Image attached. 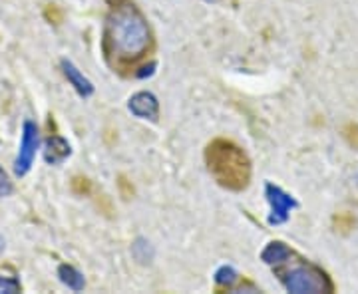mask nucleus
Segmentation results:
<instances>
[{
  "label": "nucleus",
  "mask_w": 358,
  "mask_h": 294,
  "mask_svg": "<svg viewBox=\"0 0 358 294\" xmlns=\"http://www.w3.org/2000/svg\"><path fill=\"white\" fill-rule=\"evenodd\" d=\"M346 140L350 141L355 147H358V126H348L346 128Z\"/></svg>",
  "instance_id": "nucleus-17"
},
{
  "label": "nucleus",
  "mask_w": 358,
  "mask_h": 294,
  "mask_svg": "<svg viewBox=\"0 0 358 294\" xmlns=\"http://www.w3.org/2000/svg\"><path fill=\"white\" fill-rule=\"evenodd\" d=\"M205 166L217 185L227 191H243L251 183V159L235 141L217 138L205 147Z\"/></svg>",
  "instance_id": "nucleus-2"
},
{
  "label": "nucleus",
  "mask_w": 358,
  "mask_h": 294,
  "mask_svg": "<svg viewBox=\"0 0 358 294\" xmlns=\"http://www.w3.org/2000/svg\"><path fill=\"white\" fill-rule=\"evenodd\" d=\"M38 128L32 122H26L22 128V141H20V149H18V157L14 163V171L16 175H26L30 171V167L34 163L36 157V149H38Z\"/></svg>",
  "instance_id": "nucleus-4"
},
{
  "label": "nucleus",
  "mask_w": 358,
  "mask_h": 294,
  "mask_svg": "<svg viewBox=\"0 0 358 294\" xmlns=\"http://www.w3.org/2000/svg\"><path fill=\"white\" fill-rule=\"evenodd\" d=\"M72 187H74V191H76L78 195H84V193H90L92 183H90V179H86V177H76V179L72 181Z\"/></svg>",
  "instance_id": "nucleus-14"
},
{
  "label": "nucleus",
  "mask_w": 358,
  "mask_h": 294,
  "mask_svg": "<svg viewBox=\"0 0 358 294\" xmlns=\"http://www.w3.org/2000/svg\"><path fill=\"white\" fill-rule=\"evenodd\" d=\"M46 18H48L50 22H54V24H60V22H62V13H60L56 6H48V8H46Z\"/></svg>",
  "instance_id": "nucleus-16"
},
{
  "label": "nucleus",
  "mask_w": 358,
  "mask_h": 294,
  "mask_svg": "<svg viewBox=\"0 0 358 294\" xmlns=\"http://www.w3.org/2000/svg\"><path fill=\"white\" fill-rule=\"evenodd\" d=\"M293 253L275 267V272L282 282V286L293 294H319L333 293L334 284L331 277L319 269L317 265H310L305 258L291 260Z\"/></svg>",
  "instance_id": "nucleus-3"
},
{
  "label": "nucleus",
  "mask_w": 358,
  "mask_h": 294,
  "mask_svg": "<svg viewBox=\"0 0 358 294\" xmlns=\"http://www.w3.org/2000/svg\"><path fill=\"white\" fill-rule=\"evenodd\" d=\"M13 193V181L6 175V171L0 167V197H8Z\"/></svg>",
  "instance_id": "nucleus-13"
},
{
  "label": "nucleus",
  "mask_w": 358,
  "mask_h": 294,
  "mask_svg": "<svg viewBox=\"0 0 358 294\" xmlns=\"http://www.w3.org/2000/svg\"><path fill=\"white\" fill-rule=\"evenodd\" d=\"M60 66H62V72H64L66 80L74 86V90H76L82 98H90V96L94 94V86H92V82H90L88 78L84 76V74L78 70L76 66L72 64V62H68V60H62Z\"/></svg>",
  "instance_id": "nucleus-7"
},
{
  "label": "nucleus",
  "mask_w": 358,
  "mask_h": 294,
  "mask_svg": "<svg viewBox=\"0 0 358 294\" xmlns=\"http://www.w3.org/2000/svg\"><path fill=\"white\" fill-rule=\"evenodd\" d=\"M117 185H120V191H122V197H124V199H129V197L134 195V187H131V183H129L124 175L120 177Z\"/></svg>",
  "instance_id": "nucleus-15"
},
{
  "label": "nucleus",
  "mask_w": 358,
  "mask_h": 294,
  "mask_svg": "<svg viewBox=\"0 0 358 294\" xmlns=\"http://www.w3.org/2000/svg\"><path fill=\"white\" fill-rule=\"evenodd\" d=\"M128 108L131 114L138 115L141 119L157 122V117H159V102H157V98H155L154 94H150V91H140V94L131 96Z\"/></svg>",
  "instance_id": "nucleus-6"
},
{
  "label": "nucleus",
  "mask_w": 358,
  "mask_h": 294,
  "mask_svg": "<svg viewBox=\"0 0 358 294\" xmlns=\"http://www.w3.org/2000/svg\"><path fill=\"white\" fill-rule=\"evenodd\" d=\"M70 154H72V147H70V143H68L64 138H60V135H52L50 140L46 141V152H44V157H46V161L52 163V166L62 163Z\"/></svg>",
  "instance_id": "nucleus-8"
},
{
  "label": "nucleus",
  "mask_w": 358,
  "mask_h": 294,
  "mask_svg": "<svg viewBox=\"0 0 358 294\" xmlns=\"http://www.w3.org/2000/svg\"><path fill=\"white\" fill-rule=\"evenodd\" d=\"M13 293H20V282L14 281V279L0 277V294H13Z\"/></svg>",
  "instance_id": "nucleus-12"
},
{
  "label": "nucleus",
  "mask_w": 358,
  "mask_h": 294,
  "mask_svg": "<svg viewBox=\"0 0 358 294\" xmlns=\"http://www.w3.org/2000/svg\"><path fill=\"white\" fill-rule=\"evenodd\" d=\"M110 10L106 14L102 32V52L108 66L122 76H138L155 52V36L148 18L131 0H106Z\"/></svg>",
  "instance_id": "nucleus-1"
},
{
  "label": "nucleus",
  "mask_w": 358,
  "mask_h": 294,
  "mask_svg": "<svg viewBox=\"0 0 358 294\" xmlns=\"http://www.w3.org/2000/svg\"><path fill=\"white\" fill-rule=\"evenodd\" d=\"M265 195H267V201L271 203V217H268V223L271 225H281L289 219V213L291 209L296 207V201H294L291 195L282 191L281 187H275L268 183L265 187Z\"/></svg>",
  "instance_id": "nucleus-5"
},
{
  "label": "nucleus",
  "mask_w": 358,
  "mask_h": 294,
  "mask_svg": "<svg viewBox=\"0 0 358 294\" xmlns=\"http://www.w3.org/2000/svg\"><path fill=\"white\" fill-rule=\"evenodd\" d=\"M291 253H293V251H291L285 243H281V241H273V243H268L267 247L263 249L261 260L271 265V267H277V265H281L282 260L291 255Z\"/></svg>",
  "instance_id": "nucleus-9"
},
{
  "label": "nucleus",
  "mask_w": 358,
  "mask_h": 294,
  "mask_svg": "<svg viewBox=\"0 0 358 294\" xmlns=\"http://www.w3.org/2000/svg\"><path fill=\"white\" fill-rule=\"evenodd\" d=\"M237 272L235 269H231V267H221V269L215 272V282L219 284V288H231L235 281H237Z\"/></svg>",
  "instance_id": "nucleus-11"
},
{
  "label": "nucleus",
  "mask_w": 358,
  "mask_h": 294,
  "mask_svg": "<svg viewBox=\"0 0 358 294\" xmlns=\"http://www.w3.org/2000/svg\"><path fill=\"white\" fill-rule=\"evenodd\" d=\"M58 277H60V281L64 282L70 291H74V293L84 291L86 281H84L82 272L74 269V267H70V265H60V267H58Z\"/></svg>",
  "instance_id": "nucleus-10"
}]
</instances>
